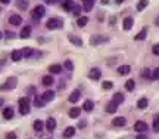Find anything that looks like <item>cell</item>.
I'll return each mask as SVG.
<instances>
[{"mask_svg": "<svg viewBox=\"0 0 159 139\" xmlns=\"http://www.w3.org/2000/svg\"><path fill=\"white\" fill-rule=\"evenodd\" d=\"M19 113L22 115L30 113V101H28V98H21L19 99Z\"/></svg>", "mask_w": 159, "mask_h": 139, "instance_id": "cell-1", "label": "cell"}, {"mask_svg": "<svg viewBox=\"0 0 159 139\" xmlns=\"http://www.w3.org/2000/svg\"><path fill=\"white\" fill-rule=\"evenodd\" d=\"M44 13H46V9H44V6L39 5V6L34 7V11L31 12V16H33L34 20L37 21V20H40V18H43V16H44Z\"/></svg>", "mask_w": 159, "mask_h": 139, "instance_id": "cell-2", "label": "cell"}, {"mask_svg": "<svg viewBox=\"0 0 159 139\" xmlns=\"http://www.w3.org/2000/svg\"><path fill=\"white\" fill-rule=\"evenodd\" d=\"M62 25H63V22H62V20H59V18H50L46 24V27L49 30H56V28H59V27H62Z\"/></svg>", "mask_w": 159, "mask_h": 139, "instance_id": "cell-3", "label": "cell"}, {"mask_svg": "<svg viewBox=\"0 0 159 139\" xmlns=\"http://www.w3.org/2000/svg\"><path fill=\"white\" fill-rule=\"evenodd\" d=\"M16 85H18V81H16V79H15V77H12V79H7L6 83L0 86V90H10V89H13V87H16Z\"/></svg>", "mask_w": 159, "mask_h": 139, "instance_id": "cell-4", "label": "cell"}, {"mask_svg": "<svg viewBox=\"0 0 159 139\" xmlns=\"http://www.w3.org/2000/svg\"><path fill=\"white\" fill-rule=\"evenodd\" d=\"M108 37H105V36H93L92 39H90V43H92L93 46H97V45H102V43H105V41H108Z\"/></svg>", "mask_w": 159, "mask_h": 139, "instance_id": "cell-5", "label": "cell"}, {"mask_svg": "<svg viewBox=\"0 0 159 139\" xmlns=\"http://www.w3.org/2000/svg\"><path fill=\"white\" fill-rule=\"evenodd\" d=\"M88 77L92 80H99L102 77V71H100L99 68H92L90 71H88Z\"/></svg>", "mask_w": 159, "mask_h": 139, "instance_id": "cell-6", "label": "cell"}, {"mask_svg": "<svg viewBox=\"0 0 159 139\" xmlns=\"http://www.w3.org/2000/svg\"><path fill=\"white\" fill-rule=\"evenodd\" d=\"M134 130H137V132H146L147 130V124H146V121H141V120H139V121H136V124H134Z\"/></svg>", "mask_w": 159, "mask_h": 139, "instance_id": "cell-7", "label": "cell"}, {"mask_svg": "<svg viewBox=\"0 0 159 139\" xmlns=\"http://www.w3.org/2000/svg\"><path fill=\"white\" fill-rule=\"evenodd\" d=\"M125 123H127L125 117H115V119L112 120V124H113L115 127H122V126H125Z\"/></svg>", "mask_w": 159, "mask_h": 139, "instance_id": "cell-8", "label": "cell"}, {"mask_svg": "<svg viewBox=\"0 0 159 139\" xmlns=\"http://www.w3.org/2000/svg\"><path fill=\"white\" fill-rule=\"evenodd\" d=\"M46 129L49 132H53L55 129H56V120L53 119V117H49L46 121Z\"/></svg>", "mask_w": 159, "mask_h": 139, "instance_id": "cell-9", "label": "cell"}, {"mask_svg": "<svg viewBox=\"0 0 159 139\" xmlns=\"http://www.w3.org/2000/svg\"><path fill=\"white\" fill-rule=\"evenodd\" d=\"M132 24H134V20H132L131 16H127L125 20L122 21V27H124V30H125V31H128V30H131Z\"/></svg>", "mask_w": 159, "mask_h": 139, "instance_id": "cell-10", "label": "cell"}, {"mask_svg": "<svg viewBox=\"0 0 159 139\" xmlns=\"http://www.w3.org/2000/svg\"><path fill=\"white\" fill-rule=\"evenodd\" d=\"M94 6V0H83V11L90 12Z\"/></svg>", "mask_w": 159, "mask_h": 139, "instance_id": "cell-11", "label": "cell"}, {"mask_svg": "<svg viewBox=\"0 0 159 139\" xmlns=\"http://www.w3.org/2000/svg\"><path fill=\"white\" fill-rule=\"evenodd\" d=\"M74 6H75V3H74L72 0H63V3H62V7H63V11H66V12L72 11Z\"/></svg>", "mask_w": 159, "mask_h": 139, "instance_id": "cell-12", "label": "cell"}, {"mask_svg": "<svg viewBox=\"0 0 159 139\" xmlns=\"http://www.w3.org/2000/svg\"><path fill=\"white\" fill-rule=\"evenodd\" d=\"M68 39H69V41H71L72 45H75V46H83V40L80 39V37H77V36L69 34V36H68Z\"/></svg>", "mask_w": 159, "mask_h": 139, "instance_id": "cell-13", "label": "cell"}, {"mask_svg": "<svg viewBox=\"0 0 159 139\" xmlns=\"http://www.w3.org/2000/svg\"><path fill=\"white\" fill-rule=\"evenodd\" d=\"M116 110H118V104H115V102H109L108 105H106V113H109V114H113V113H116Z\"/></svg>", "mask_w": 159, "mask_h": 139, "instance_id": "cell-14", "label": "cell"}, {"mask_svg": "<svg viewBox=\"0 0 159 139\" xmlns=\"http://www.w3.org/2000/svg\"><path fill=\"white\" fill-rule=\"evenodd\" d=\"M9 22H10L12 25H21V22H22V18H21L19 15H12V16L9 18Z\"/></svg>", "mask_w": 159, "mask_h": 139, "instance_id": "cell-15", "label": "cell"}, {"mask_svg": "<svg viewBox=\"0 0 159 139\" xmlns=\"http://www.w3.org/2000/svg\"><path fill=\"white\" fill-rule=\"evenodd\" d=\"M31 36V27L26 25L22 28V31H21V39H28Z\"/></svg>", "mask_w": 159, "mask_h": 139, "instance_id": "cell-16", "label": "cell"}, {"mask_svg": "<svg viewBox=\"0 0 159 139\" xmlns=\"http://www.w3.org/2000/svg\"><path fill=\"white\" fill-rule=\"evenodd\" d=\"M3 117L6 120H10L13 117V108L12 106H7V108H5L3 110Z\"/></svg>", "mask_w": 159, "mask_h": 139, "instance_id": "cell-17", "label": "cell"}, {"mask_svg": "<svg viewBox=\"0 0 159 139\" xmlns=\"http://www.w3.org/2000/svg\"><path fill=\"white\" fill-rule=\"evenodd\" d=\"M124 99H125V96H124L121 92L115 93V95H113V98H112V101L115 102V104H122V102H124Z\"/></svg>", "mask_w": 159, "mask_h": 139, "instance_id": "cell-18", "label": "cell"}, {"mask_svg": "<svg viewBox=\"0 0 159 139\" xmlns=\"http://www.w3.org/2000/svg\"><path fill=\"white\" fill-rule=\"evenodd\" d=\"M80 114H81V108H78V106H74V108L69 110V117L71 119H77Z\"/></svg>", "mask_w": 159, "mask_h": 139, "instance_id": "cell-19", "label": "cell"}, {"mask_svg": "<svg viewBox=\"0 0 159 139\" xmlns=\"http://www.w3.org/2000/svg\"><path fill=\"white\" fill-rule=\"evenodd\" d=\"M41 98H43L44 102H49V101H52L53 98H55V92H53V90H47V92L43 93V96H41Z\"/></svg>", "mask_w": 159, "mask_h": 139, "instance_id": "cell-20", "label": "cell"}, {"mask_svg": "<svg viewBox=\"0 0 159 139\" xmlns=\"http://www.w3.org/2000/svg\"><path fill=\"white\" fill-rule=\"evenodd\" d=\"M80 96H81V92H80V90H74V92L69 95V102L75 104V102L80 99Z\"/></svg>", "mask_w": 159, "mask_h": 139, "instance_id": "cell-21", "label": "cell"}, {"mask_svg": "<svg viewBox=\"0 0 159 139\" xmlns=\"http://www.w3.org/2000/svg\"><path fill=\"white\" fill-rule=\"evenodd\" d=\"M74 135H75V127L69 126L65 129V132H63V138H72Z\"/></svg>", "mask_w": 159, "mask_h": 139, "instance_id": "cell-22", "label": "cell"}, {"mask_svg": "<svg viewBox=\"0 0 159 139\" xmlns=\"http://www.w3.org/2000/svg\"><path fill=\"white\" fill-rule=\"evenodd\" d=\"M130 71H131V67L130 65H121L118 68V74H121V76H127Z\"/></svg>", "mask_w": 159, "mask_h": 139, "instance_id": "cell-23", "label": "cell"}, {"mask_svg": "<svg viewBox=\"0 0 159 139\" xmlns=\"http://www.w3.org/2000/svg\"><path fill=\"white\" fill-rule=\"evenodd\" d=\"M49 71L52 74H59L60 71H62V67H60L59 64H53V65L49 67Z\"/></svg>", "mask_w": 159, "mask_h": 139, "instance_id": "cell-24", "label": "cell"}, {"mask_svg": "<svg viewBox=\"0 0 159 139\" xmlns=\"http://www.w3.org/2000/svg\"><path fill=\"white\" fill-rule=\"evenodd\" d=\"M93 108H94V104H93V101H90V99H87L86 102H84V105H83V110L87 111V113H90Z\"/></svg>", "mask_w": 159, "mask_h": 139, "instance_id": "cell-25", "label": "cell"}, {"mask_svg": "<svg viewBox=\"0 0 159 139\" xmlns=\"http://www.w3.org/2000/svg\"><path fill=\"white\" fill-rule=\"evenodd\" d=\"M147 105H149V101H147V98H140V99L137 101V106H139L140 110H145Z\"/></svg>", "mask_w": 159, "mask_h": 139, "instance_id": "cell-26", "label": "cell"}, {"mask_svg": "<svg viewBox=\"0 0 159 139\" xmlns=\"http://www.w3.org/2000/svg\"><path fill=\"white\" fill-rule=\"evenodd\" d=\"M53 83H55V79H53L52 76H44L43 77V85L44 86H52Z\"/></svg>", "mask_w": 159, "mask_h": 139, "instance_id": "cell-27", "label": "cell"}, {"mask_svg": "<svg viewBox=\"0 0 159 139\" xmlns=\"http://www.w3.org/2000/svg\"><path fill=\"white\" fill-rule=\"evenodd\" d=\"M43 127H44V123H43L41 120H35V121H34V130H35V132H41Z\"/></svg>", "mask_w": 159, "mask_h": 139, "instance_id": "cell-28", "label": "cell"}, {"mask_svg": "<svg viewBox=\"0 0 159 139\" xmlns=\"http://www.w3.org/2000/svg\"><path fill=\"white\" fill-rule=\"evenodd\" d=\"M10 58H12V61H21L22 59V50H13Z\"/></svg>", "mask_w": 159, "mask_h": 139, "instance_id": "cell-29", "label": "cell"}, {"mask_svg": "<svg viewBox=\"0 0 159 139\" xmlns=\"http://www.w3.org/2000/svg\"><path fill=\"white\" fill-rule=\"evenodd\" d=\"M147 5H149V0H140L139 3H137V11H139V12L145 11Z\"/></svg>", "mask_w": 159, "mask_h": 139, "instance_id": "cell-30", "label": "cell"}, {"mask_svg": "<svg viewBox=\"0 0 159 139\" xmlns=\"http://www.w3.org/2000/svg\"><path fill=\"white\" fill-rule=\"evenodd\" d=\"M34 55V50L31 47H25V49H22V56L24 58H30V56H33Z\"/></svg>", "mask_w": 159, "mask_h": 139, "instance_id": "cell-31", "label": "cell"}, {"mask_svg": "<svg viewBox=\"0 0 159 139\" xmlns=\"http://www.w3.org/2000/svg\"><path fill=\"white\" fill-rule=\"evenodd\" d=\"M87 22H88V18H87V16H80L78 20H77V25L78 27H86Z\"/></svg>", "mask_w": 159, "mask_h": 139, "instance_id": "cell-32", "label": "cell"}, {"mask_svg": "<svg viewBox=\"0 0 159 139\" xmlns=\"http://www.w3.org/2000/svg\"><path fill=\"white\" fill-rule=\"evenodd\" d=\"M134 87H136V83H134V80H127V83H125V90L131 92V90H134Z\"/></svg>", "mask_w": 159, "mask_h": 139, "instance_id": "cell-33", "label": "cell"}, {"mask_svg": "<svg viewBox=\"0 0 159 139\" xmlns=\"http://www.w3.org/2000/svg\"><path fill=\"white\" fill-rule=\"evenodd\" d=\"M16 6L19 7V9H22V11H25L26 7H28V0H18Z\"/></svg>", "mask_w": 159, "mask_h": 139, "instance_id": "cell-34", "label": "cell"}, {"mask_svg": "<svg viewBox=\"0 0 159 139\" xmlns=\"http://www.w3.org/2000/svg\"><path fill=\"white\" fill-rule=\"evenodd\" d=\"M146 36H147V30H146V28H143V30H141V31H140V33L134 37V40H145Z\"/></svg>", "mask_w": 159, "mask_h": 139, "instance_id": "cell-35", "label": "cell"}, {"mask_svg": "<svg viewBox=\"0 0 159 139\" xmlns=\"http://www.w3.org/2000/svg\"><path fill=\"white\" fill-rule=\"evenodd\" d=\"M34 105L39 106V108H41V106L44 105V101H43V98H40V96H35V98H34Z\"/></svg>", "mask_w": 159, "mask_h": 139, "instance_id": "cell-36", "label": "cell"}, {"mask_svg": "<svg viewBox=\"0 0 159 139\" xmlns=\"http://www.w3.org/2000/svg\"><path fill=\"white\" fill-rule=\"evenodd\" d=\"M153 130L156 133H159V115H156V117L153 119Z\"/></svg>", "mask_w": 159, "mask_h": 139, "instance_id": "cell-37", "label": "cell"}, {"mask_svg": "<svg viewBox=\"0 0 159 139\" xmlns=\"http://www.w3.org/2000/svg\"><path fill=\"white\" fill-rule=\"evenodd\" d=\"M112 86H113V83L112 81H103V85H102V87H103V89H112Z\"/></svg>", "mask_w": 159, "mask_h": 139, "instance_id": "cell-38", "label": "cell"}, {"mask_svg": "<svg viewBox=\"0 0 159 139\" xmlns=\"http://www.w3.org/2000/svg\"><path fill=\"white\" fill-rule=\"evenodd\" d=\"M152 53H153V55H156V56H159V43L153 45V47H152Z\"/></svg>", "mask_w": 159, "mask_h": 139, "instance_id": "cell-39", "label": "cell"}, {"mask_svg": "<svg viewBox=\"0 0 159 139\" xmlns=\"http://www.w3.org/2000/svg\"><path fill=\"white\" fill-rule=\"evenodd\" d=\"M65 68L68 70V71H72V68H74V64L71 62V61H65Z\"/></svg>", "mask_w": 159, "mask_h": 139, "instance_id": "cell-40", "label": "cell"}, {"mask_svg": "<svg viewBox=\"0 0 159 139\" xmlns=\"http://www.w3.org/2000/svg\"><path fill=\"white\" fill-rule=\"evenodd\" d=\"M141 76H143V77H146V79H147V77H150V79H152V76H150V71H149V68H145V70L141 71Z\"/></svg>", "mask_w": 159, "mask_h": 139, "instance_id": "cell-41", "label": "cell"}, {"mask_svg": "<svg viewBox=\"0 0 159 139\" xmlns=\"http://www.w3.org/2000/svg\"><path fill=\"white\" fill-rule=\"evenodd\" d=\"M72 12H74V15H77V16H78L80 12H81V6H80V5H75L74 9H72Z\"/></svg>", "mask_w": 159, "mask_h": 139, "instance_id": "cell-42", "label": "cell"}, {"mask_svg": "<svg viewBox=\"0 0 159 139\" xmlns=\"http://www.w3.org/2000/svg\"><path fill=\"white\" fill-rule=\"evenodd\" d=\"M152 80H159V67L153 71V74H152Z\"/></svg>", "mask_w": 159, "mask_h": 139, "instance_id": "cell-43", "label": "cell"}, {"mask_svg": "<svg viewBox=\"0 0 159 139\" xmlns=\"http://www.w3.org/2000/svg\"><path fill=\"white\" fill-rule=\"evenodd\" d=\"M6 139H16V133H15V132H9L6 135Z\"/></svg>", "mask_w": 159, "mask_h": 139, "instance_id": "cell-44", "label": "cell"}, {"mask_svg": "<svg viewBox=\"0 0 159 139\" xmlns=\"http://www.w3.org/2000/svg\"><path fill=\"white\" fill-rule=\"evenodd\" d=\"M6 37L7 39H13L15 36H13V33H10V31H6Z\"/></svg>", "mask_w": 159, "mask_h": 139, "instance_id": "cell-45", "label": "cell"}, {"mask_svg": "<svg viewBox=\"0 0 159 139\" xmlns=\"http://www.w3.org/2000/svg\"><path fill=\"white\" fill-rule=\"evenodd\" d=\"M46 2H47V5H55L58 0H46Z\"/></svg>", "mask_w": 159, "mask_h": 139, "instance_id": "cell-46", "label": "cell"}, {"mask_svg": "<svg viewBox=\"0 0 159 139\" xmlns=\"http://www.w3.org/2000/svg\"><path fill=\"white\" fill-rule=\"evenodd\" d=\"M0 3H3V5H7V3H10V0H0Z\"/></svg>", "mask_w": 159, "mask_h": 139, "instance_id": "cell-47", "label": "cell"}, {"mask_svg": "<svg viewBox=\"0 0 159 139\" xmlns=\"http://www.w3.org/2000/svg\"><path fill=\"white\" fill-rule=\"evenodd\" d=\"M136 139H147V138H146L145 135H139V136H137V138H136Z\"/></svg>", "mask_w": 159, "mask_h": 139, "instance_id": "cell-48", "label": "cell"}, {"mask_svg": "<svg viewBox=\"0 0 159 139\" xmlns=\"http://www.w3.org/2000/svg\"><path fill=\"white\" fill-rule=\"evenodd\" d=\"M155 24H156V25L159 27V16H158V18H156V20H155Z\"/></svg>", "mask_w": 159, "mask_h": 139, "instance_id": "cell-49", "label": "cell"}, {"mask_svg": "<svg viewBox=\"0 0 159 139\" xmlns=\"http://www.w3.org/2000/svg\"><path fill=\"white\" fill-rule=\"evenodd\" d=\"M122 2H125V0H116V3H122Z\"/></svg>", "mask_w": 159, "mask_h": 139, "instance_id": "cell-50", "label": "cell"}, {"mask_svg": "<svg viewBox=\"0 0 159 139\" xmlns=\"http://www.w3.org/2000/svg\"><path fill=\"white\" fill-rule=\"evenodd\" d=\"M102 3H103V5H106V3H108V0H102Z\"/></svg>", "mask_w": 159, "mask_h": 139, "instance_id": "cell-51", "label": "cell"}, {"mask_svg": "<svg viewBox=\"0 0 159 139\" xmlns=\"http://www.w3.org/2000/svg\"><path fill=\"white\" fill-rule=\"evenodd\" d=\"M3 105V99H2V98H0V106Z\"/></svg>", "mask_w": 159, "mask_h": 139, "instance_id": "cell-52", "label": "cell"}, {"mask_svg": "<svg viewBox=\"0 0 159 139\" xmlns=\"http://www.w3.org/2000/svg\"><path fill=\"white\" fill-rule=\"evenodd\" d=\"M2 37H3V34H2V33H0V39H2Z\"/></svg>", "mask_w": 159, "mask_h": 139, "instance_id": "cell-53", "label": "cell"}]
</instances>
